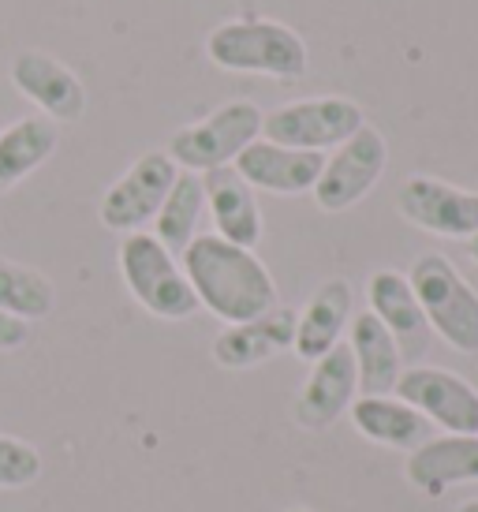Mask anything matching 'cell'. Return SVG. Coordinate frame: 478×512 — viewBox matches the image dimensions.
<instances>
[{
    "label": "cell",
    "mask_w": 478,
    "mask_h": 512,
    "mask_svg": "<svg viewBox=\"0 0 478 512\" xmlns=\"http://www.w3.org/2000/svg\"><path fill=\"white\" fill-rule=\"evenodd\" d=\"M348 415H352V427L366 441H378L389 449L411 453L422 441H430V423L400 397H355Z\"/></svg>",
    "instance_id": "cell-21"
},
{
    "label": "cell",
    "mask_w": 478,
    "mask_h": 512,
    "mask_svg": "<svg viewBox=\"0 0 478 512\" xmlns=\"http://www.w3.org/2000/svg\"><path fill=\"white\" fill-rule=\"evenodd\" d=\"M288 512H310V509H288Z\"/></svg>",
    "instance_id": "cell-28"
},
{
    "label": "cell",
    "mask_w": 478,
    "mask_h": 512,
    "mask_svg": "<svg viewBox=\"0 0 478 512\" xmlns=\"http://www.w3.org/2000/svg\"><path fill=\"white\" fill-rule=\"evenodd\" d=\"M396 397L411 404L430 427H445L449 434H478V389L452 370L426 363L404 367Z\"/></svg>",
    "instance_id": "cell-10"
},
{
    "label": "cell",
    "mask_w": 478,
    "mask_h": 512,
    "mask_svg": "<svg viewBox=\"0 0 478 512\" xmlns=\"http://www.w3.org/2000/svg\"><path fill=\"white\" fill-rule=\"evenodd\" d=\"M60 131L49 116H23L8 128H0V195L23 184L30 172L42 169L57 154Z\"/></svg>",
    "instance_id": "cell-20"
},
{
    "label": "cell",
    "mask_w": 478,
    "mask_h": 512,
    "mask_svg": "<svg viewBox=\"0 0 478 512\" xmlns=\"http://www.w3.org/2000/svg\"><path fill=\"white\" fill-rule=\"evenodd\" d=\"M467 255H471V262L478 266V232L471 236V240H467Z\"/></svg>",
    "instance_id": "cell-26"
},
{
    "label": "cell",
    "mask_w": 478,
    "mask_h": 512,
    "mask_svg": "<svg viewBox=\"0 0 478 512\" xmlns=\"http://www.w3.org/2000/svg\"><path fill=\"white\" fill-rule=\"evenodd\" d=\"M359 397V370L352 348L340 341L333 352L314 359V370L296 397V423L303 430H329Z\"/></svg>",
    "instance_id": "cell-12"
},
{
    "label": "cell",
    "mask_w": 478,
    "mask_h": 512,
    "mask_svg": "<svg viewBox=\"0 0 478 512\" xmlns=\"http://www.w3.org/2000/svg\"><path fill=\"white\" fill-rule=\"evenodd\" d=\"M120 273H124L127 292L154 318L183 322L195 311H202L180 258L172 255L154 232H127L120 240Z\"/></svg>",
    "instance_id": "cell-4"
},
{
    "label": "cell",
    "mask_w": 478,
    "mask_h": 512,
    "mask_svg": "<svg viewBox=\"0 0 478 512\" xmlns=\"http://www.w3.org/2000/svg\"><path fill=\"white\" fill-rule=\"evenodd\" d=\"M30 341V326L15 314L0 311V352H15Z\"/></svg>",
    "instance_id": "cell-25"
},
{
    "label": "cell",
    "mask_w": 478,
    "mask_h": 512,
    "mask_svg": "<svg viewBox=\"0 0 478 512\" xmlns=\"http://www.w3.org/2000/svg\"><path fill=\"white\" fill-rule=\"evenodd\" d=\"M322 165H325V154H310V150L277 146V143H269V139H254V143L236 157L232 169H236L254 191H269V195H307V191H314V184H318Z\"/></svg>",
    "instance_id": "cell-15"
},
{
    "label": "cell",
    "mask_w": 478,
    "mask_h": 512,
    "mask_svg": "<svg viewBox=\"0 0 478 512\" xmlns=\"http://www.w3.org/2000/svg\"><path fill=\"white\" fill-rule=\"evenodd\" d=\"M366 124L363 105L340 94H318V98L288 101L281 109L262 116V139L277 146H292V150H310V154H325L348 143L355 131Z\"/></svg>",
    "instance_id": "cell-6"
},
{
    "label": "cell",
    "mask_w": 478,
    "mask_h": 512,
    "mask_svg": "<svg viewBox=\"0 0 478 512\" xmlns=\"http://www.w3.org/2000/svg\"><path fill=\"white\" fill-rule=\"evenodd\" d=\"M408 281L430 322V333L464 356H478V292L464 281V273L445 255L426 251L411 262Z\"/></svg>",
    "instance_id": "cell-3"
},
{
    "label": "cell",
    "mask_w": 478,
    "mask_h": 512,
    "mask_svg": "<svg viewBox=\"0 0 478 512\" xmlns=\"http://www.w3.org/2000/svg\"><path fill=\"white\" fill-rule=\"evenodd\" d=\"M296 318L299 311L277 303L273 311L258 314L251 322L225 326L213 341V359L228 370L262 367V363H269L273 356H281L296 344Z\"/></svg>",
    "instance_id": "cell-14"
},
{
    "label": "cell",
    "mask_w": 478,
    "mask_h": 512,
    "mask_svg": "<svg viewBox=\"0 0 478 512\" xmlns=\"http://www.w3.org/2000/svg\"><path fill=\"white\" fill-rule=\"evenodd\" d=\"M355 318V292L344 277H329L314 288V296L307 299V307L296 318V344L292 352L299 359H322L325 352H333L344 341V329L352 326Z\"/></svg>",
    "instance_id": "cell-17"
},
{
    "label": "cell",
    "mask_w": 478,
    "mask_h": 512,
    "mask_svg": "<svg viewBox=\"0 0 478 512\" xmlns=\"http://www.w3.org/2000/svg\"><path fill=\"white\" fill-rule=\"evenodd\" d=\"M12 86L34 101L53 124H79L86 116V86L64 60L45 49H23L12 60Z\"/></svg>",
    "instance_id": "cell-11"
},
{
    "label": "cell",
    "mask_w": 478,
    "mask_h": 512,
    "mask_svg": "<svg viewBox=\"0 0 478 512\" xmlns=\"http://www.w3.org/2000/svg\"><path fill=\"white\" fill-rule=\"evenodd\" d=\"M366 299H370V314H374L381 326L393 333V341L400 344L404 363H415V367H419L422 356L430 352L434 333H430V322H426L419 299H415V288H411L408 273H400V270L370 273Z\"/></svg>",
    "instance_id": "cell-13"
},
{
    "label": "cell",
    "mask_w": 478,
    "mask_h": 512,
    "mask_svg": "<svg viewBox=\"0 0 478 512\" xmlns=\"http://www.w3.org/2000/svg\"><path fill=\"white\" fill-rule=\"evenodd\" d=\"M206 214V187H202V176L198 172H183L176 176L169 199L161 202V210L154 217V236L172 255L180 258L187 251V243L198 236V221Z\"/></svg>",
    "instance_id": "cell-22"
},
{
    "label": "cell",
    "mask_w": 478,
    "mask_h": 512,
    "mask_svg": "<svg viewBox=\"0 0 478 512\" xmlns=\"http://www.w3.org/2000/svg\"><path fill=\"white\" fill-rule=\"evenodd\" d=\"M396 210L408 225L445 236V240H471L478 232V191L456 187L437 176H408L396 195Z\"/></svg>",
    "instance_id": "cell-9"
},
{
    "label": "cell",
    "mask_w": 478,
    "mask_h": 512,
    "mask_svg": "<svg viewBox=\"0 0 478 512\" xmlns=\"http://www.w3.org/2000/svg\"><path fill=\"white\" fill-rule=\"evenodd\" d=\"M57 307V288L45 273L0 258V311L15 314L23 322H38Z\"/></svg>",
    "instance_id": "cell-23"
},
{
    "label": "cell",
    "mask_w": 478,
    "mask_h": 512,
    "mask_svg": "<svg viewBox=\"0 0 478 512\" xmlns=\"http://www.w3.org/2000/svg\"><path fill=\"white\" fill-rule=\"evenodd\" d=\"M404 475L426 498H441L456 483H478V434H441L411 449Z\"/></svg>",
    "instance_id": "cell-16"
},
{
    "label": "cell",
    "mask_w": 478,
    "mask_h": 512,
    "mask_svg": "<svg viewBox=\"0 0 478 512\" xmlns=\"http://www.w3.org/2000/svg\"><path fill=\"white\" fill-rule=\"evenodd\" d=\"M456 512H478V498L464 501V505H460V509H456Z\"/></svg>",
    "instance_id": "cell-27"
},
{
    "label": "cell",
    "mask_w": 478,
    "mask_h": 512,
    "mask_svg": "<svg viewBox=\"0 0 478 512\" xmlns=\"http://www.w3.org/2000/svg\"><path fill=\"white\" fill-rule=\"evenodd\" d=\"M348 348H352L355 370H359V397H389L404 374V356L393 333L381 326L370 311H359L348 326Z\"/></svg>",
    "instance_id": "cell-19"
},
{
    "label": "cell",
    "mask_w": 478,
    "mask_h": 512,
    "mask_svg": "<svg viewBox=\"0 0 478 512\" xmlns=\"http://www.w3.org/2000/svg\"><path fill=\"white\" fill-rule=\"evenodd\" d=\"M176 176H180V165L165 150H146L142 157H135L124 176L113 180L109 191L101 195V225L124 232V236L142 232V225H150L161 210V202L169 199Z\"/></svg>",
    "instance_id": "cell-8"
},
{
    "label": "cell",
    "mask_w": 478,
    "mask_h": 512,
    "mask_svg": "<svg viewBox=\"0 0 478 512\" xmlns=\"http://www.w3.org/2000/svg\"><path fill=\"white\" fill-rule=\"evenodd\" d=\"M389 169V143L374 124H363L348 143L325 154L322 176L314 184V202L325 214H344L378 187Z\"/></svg>",
    "instance_id": "cell-7"
},
{
    "label": "cell",
    "mask_w": 478,
    "mask_h": 512,
    "mask_svg": "<svg viewBox=\"0 0 478 512\" xmlns=\"http://www.w3.org/2000/svg\"><path fill=\"white\" fill-rule=\"evenodd\" d=\"M42 475V453L23 438L0 434V490H23Z\"/></svg>",
    "instance_id": "cell-24"
},
{
    "label": "cell",
    "mask_w": 478,
    "mask_h": 512,
    "mask_svg": "<svg viewBox=\"0 0 478 512\" xmlns=\"http://www.w3.org/2000/svg\"><path fill=\"white\" fill-rule=\"evenodd\" d=\"M206 57L225 72L266 75V79H281V83L303 79L310 64L303 34L277 19H262V15L228 19L221 27H213L206 38Z\"/></svg>",
    "instance_id": "cell-2"
},
{
    "label": "cell",
    "mask_w": 478,
    "mask_h": 512,
    "mask_svg": "<svg viewBox=\"0 0 478 512\" xmlns=\"http://www.w3.org/2000/svg\"><path fill=\"white\" fill-rule=\"evenodd\" d=\"M180 266L195 288L202 311L225 326L251 322L277 307V281L251 247L221 240L217 232H198L180 255Z\"/></svg>",
    "instance_id": "cell-1"
},
{
    "label": "cell",
    "mask_w": 478,
    "mask_h": 512,
    "mask_svg": "<svg viewBox=\"0 0 478 512\" xmlns=\"http://www.w3.org/2000/svg\"><path fill=\"white\" fill-rule=\"evenodd\" d=\"M262 116L266 113L254 101H225L210 116H202V120L176 131L165 154L183 172H198V176L213 169H228V165H236V157L254 139H262Z\"/></svg>",
    "instance_id": "cell-5"
},
{
    "label": "cell",
    "mask_w": 478,
    "mask_h": 512,
    "mask_svg": "<svg viewBox=\"0 0 478 512\" xmlns=\"http://www.w3.org/2000/svg\"><path fill=\"white\" fill-rule=\"evenodd\" d=\"M202 187H206V214L213 217L217 236L254 251L262 240V206L254 199V187L232 165L202 172Z\"/></svg>",
    "instance_id": "cell-18"
}]
</instances>
